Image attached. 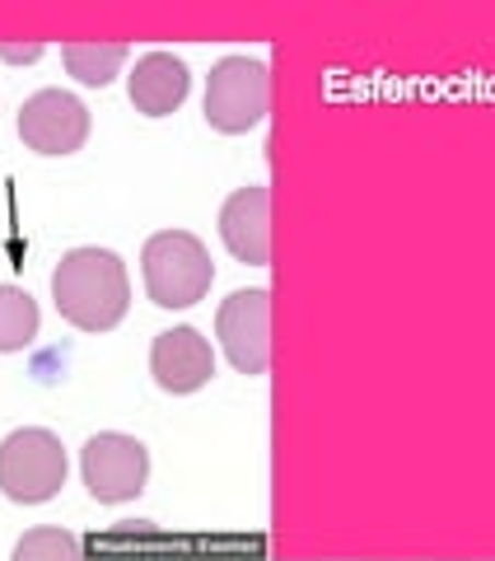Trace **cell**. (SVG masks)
I'll return each mask as SVG.
<instances>
[{
  "label": "cell",
  "mask_w": 495,
  "mask_h": 561,
  "mask_svg": "<svg viewBox=\"0 0 495 561\" xmlns=\"http://www.w3.org/2000/svg\"><path fill=\"white\" fill-rule=\"evenodd\" d=\"M57 313L80 332H113L131 309L127 262L113 249H70L51 272Z\"/></svg>",
  "instance_id": "obj_1"
},
{
  "label": "cell",
  "mask_w": 495,
  "mask_h": 561,
  "mask_svg": "<svg viewBox=\"0 0 495 561\" xmlns=\"http://www.w3.org/2000/svg\"><path fill=\"white\" fill-rule=\"evenodd\" d=\"M140 272H146V290L159 309H192L197 300H206L210 280H216V262H210L197 234L159 230L140 249Z\"/></svg>",
  "instance_id": "obj_2"
},
{
  "label": "cell",
  "mask_w": 495,
  "mask_h": 561,
  "mask_svg": "<svg viewBox=\"0 0 495 561\" xmlns=\"http://www.w3.org/2000/svg\"><path fill=\"white\" fill-rule=\"evenodd\" d=\"M66 486V445L47 426H24L0 440V491L14 505H43Z\"/></svg>",
  "instance_id": "obj_3"
},
{
  "label": "cell",
  "mask_w": 495,
  "mask_h": 561,
  "mask_svg": "<svg viewBox=\"0 0 495 561\" xmlns=\"http://www.w3.org/2000/svg\"><path fill=\"white\" fill-rule=\"evenodd\" d=\"M206 122L220 136H243L267 122L272 113V70L253 57H225L210 66L206 80Z\"/></svg>",
  "instance_id": "obj_4"
},
{
  "label": "cell",
  "mask_w": 495,
  "mask_h": 561,
  "mask_svg": "<svg viewBox=\"0 0 495 561\" xmlns=\"http://www.w3.org/2000/svg\"><path fill=\"white\" fill-rule=\"evenodd\" d=\"M80 472H84V486H90V496L99 505L136 501L150 482V449L140 445L136 435L99 431L80 449Z\"/></svg>",
  "instance_id": "obj_5"
},
{
  "label": "cell",
  "mask_w": 495,
  "mask_h": 561,
  "mask_svg": "<svg viewBox=\"0 0 495 561\" xmlns=\"http://www.w3.org/2000/svg\"><path fill=\"white\" fill-rule=\"evenodd\" d=\"M216 337L239 375L257 379L272 365V290H234L216 313Z\"/></svg>",
  "instance_id": "obj_6"
},
{
  "label": "cell",
  "mask_w": 495,
  "mask_h": 561,
  "mask_svg": "<svg viewBox=\"0 0 495 561\" xmlns=\"http://www.w3.org/2000/svg\"><path fill=\"white\" fill-rule=\"evenodd\" d=\"M20 140L33 154H76L90 140V108L66 90H38L20 108Z\"/></svg>",
  "instance_id": "obj_7"
},
{
  "label": "cell",
  "mask_w": 495,
  "mask_h": 561,
  "mask_svg": "<svg viewBox=\"0 0 495 561\" xmlns=\"http://www.w3.org/2000/svg\"><path fill=\"white\" fill-rule=\"evenodd\" d=\"M150 375L164 393L183 398V393H197L210 383V375H216V351H210V342L202 337L197 328H164L150 346Z\"/></svg>",
  "instance_id": "obj_8"
},
{
  "label": "cell",
  "mask_w": 495,
  "mask_h": 561,
  "mask_svg": "<svg viewBox=\"0 0 495 561\" xmlns=\"http://www.w3.org/2000/svg\"><path fill=\"white\" fill-rule=\"evenodd\" d=\"M220 239L248 267H267L272 262V187L248 183L229 192L220 206Z\"/></svg>",
  "instance_id": "obj_9"
},
{
  "label": "cell",
  "mask_w": 495,
  "mask_h": 561,
  "mask_svg": "<svg viewBox=\"0 0 495 561\" xmlns=\"http://www.w3.org/2000/svg\"><path fill=\"white\" fill-rule=\"evenodd\" d=\"M187 90H192V70L183 57H173V51H146V57H136V70L127 76L131 108L146 117L179 113Z\"/></svg>",
  "instance_id": "obj_10"
},
{
  "label": "cell",
  "mask_w": 495,
  "mask_h": 561,
  "mask_svg": "<svg viewBox=\"0 0 495 561\" xmlns=\"http://www.w3.org/2000/svg\"><path fill=\"white\" fill-rule=\"evenodd\" d=\"M131 47L127 43H66L61 47V61L66 70L76 76L80 84H90V90H103V84L117 80V70L127 66Z\"/></svg>",
  "instance_id": "obj_11"
},
{
  "label": "cell",
  "mask_w": 495,
  "mask_h": 561,
  "mask_svg": "<svg viewBox=\"0 0 495 561\" xmlns=\"http://www.w3.org/2000/svg\"><path fill=\"white\" fill-rule=\"evenodd\" d=\"M38 300L24 286H0V351H24L33 337H38Z\"/></svg>",
  "instance_id": "obj_12"
},
{
  "label": "cell",
  "mask_w": 495,
  "mask_h": 561,
  "mask_svg": "<svg viewBox=\"0 0 495 561\" xmlns=\"http://www.w3.org/2000/svg\"><path fill=\"white\" fill-rule=\"evenodd\" d=\"M10 561H84L80 538L61 529V524H43V529H28L20 542H14Z\"/></svg>",
  "instance_id": "obj_13"
},
{
  "label": "cell",
  "mask_w": 495,
  "mask_h": 561,
  "mask_svg": "<svg viewBox=\"0 0 495 561\" xmlns=\"http://www.w3.org/2000/svg\"><path fill=\"white\" fill-rule=\"evenodd\" d=\"M0 57H5V61H38V57H43V47H38V43H28V47L0 43Z\"/></svg>",
  "instance_id": "obj_14"
}]
</instances>
